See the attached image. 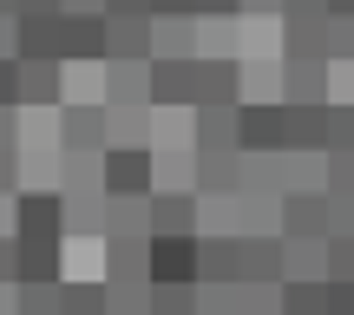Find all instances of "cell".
<instances>
[{"mask_svg": "<svg viewBox=\"0 0 354 315\" xmlns=\"http://www.w3.org/2000/svg\"><path fill=\"white\" fill-rule=\"evenodd\" d=\"M59 315H105V282H59Z\"/></svg>", "mask_w": 354, "mask_h": 315, "instance_id": "obj_20", "label": "cell"}, {"mask_svg": "<svg viewBox=\"0 0 354 315\" xmlns=\"http://www.w3.org/2000/svg\"><path fill=\"white\" fill-rule=\"evenodd\" d=\"M236 282H256V289H282V237H276V230H263V237H243Z\"/></svg>", "mask_w": 354, "mask_h": 315, "instance_id": "obj_12", "label": "cell"}, {"mask_svg": "<svg viewBox=\"0 0 354 315\" xmlns=\"http://www.w3.org/2000/svg\"><path fill=\"white\" fill-rule=\"evenodd\" d=\"M145 282H197V237H145Z\"/></svg>", "mask_w": 354, "mask_h": 315, "instance_id": "obj_4", "label": "cell"}, {"mask_svg": "<svg viewBox=\"0 0 354 315\" xmlns=\"http://www.w3.org/2000/svg\"><path fill=\"white\" fill-rule=\"evenodd\" d=\"M13 243H20V282H66L59 276L66 237H13Z\"/></svg>", "mask_w": 354, "mask_h": 315, "instance_id": "obj_16", "label": "cell"}, {"mask_svg": "<svg viewBox=\"0 0 354 315\" xmlns=\"http://www.w3.org/2000/svg\"><path fill=\"white\" fill-rule=\"evenodd\" d=\"M59 60H105V13L59 7Z\"/></svg>", "mask_w": 354, "mask_h": 315, "instance_id": "obj_10", "label": "cell"}, {"mask_svg": "<svg viewBox=\"0 0 354 315\" xmlns=\"http://www.w3.org/2000/svg\"><path fill=\"white\" fill-rule=\"evenodd\" d=\"M145 224H151V237H197L203 230V197L197 190H151L145 197Z\"/></svg>", "mask_w": 354, "mask_h": 315, "instance_id": "obj_3", "label": "cell"}, {"mask_svg": "<svg viewBox=\"0 0 354 315\" xmlns=\"http://www.w3.org/2000/svg\"><path fill=\"white\" fill-rule=\"evenodd\" d=\"M13 171H20V152H0V190H13Z\"/></svg>", "mask_w": 354, "mask_h": 315, "instance_id": "obj_28", "label": "cell"}, {"mask_svg": "<svg viewBox=\"0 0 354 315\" xmlns=\"http://www.w3.org/2000/svg\"><path fill=\"white\" fill-rule=\"evenodd\" d=\"M13 237H66V197L59 190H20L13 197Z\"/></svg>", "mask_w": 354, "mask_h": 315, "instance_id": "obj_7", "label": "cell"}, {"mask_svg": "<svg viewBox=\"0 0 354 315\" xmlns=\"http://www.w3.org/2000/svg\"><path fill=\"white\" fill-rule=\"evenodd\" d=\"M276 303L282 315H328V282H282Z\"/></svg>", "mask_w": 354, "mask_h": 315, "instance_id": "obj_18", "label": "cell"}, {"mask_svg": "<svg viewBox=\"0 0 354 315\" xmlns=\"http://www.w3.org/2000/svg\"><path fill=\"white\" fill-rule=\"evenodd\" d=\"M151 60H197V20L190 13H151Z\"/></svg>", "mask_w": 354, "mask_h": 315, "instance_id": "obj_15", "label": "cell"}, {"mask_svg": "<svg viewBox=\"0 0 354 315\" xmlns=\"http://www.w3.org/2000/svg\"><path fill=\"white\" fill-rule=\"evenodd\" d=\"M328 152H354V99H328Z\"/></svg>", "mask_w": 354, "mask_h": 315, "instance_id": "obj_21", "label": "cell"}, {"mask_svg": "<svg viewBox=\"0 0 354 315\" xmlns=\"http://www.w3.org/2000/svg\"><path fill=\"white\" fill-rule=\"evenodd\" d=\"M276 230L282 237H328V190H282L276 204Z\"/></svg>", "mask_w": 354, "mask_h": 315, "instance_id": "obj_6", "label": "cell"}, {"mask_svg": "<svg viewBox=\"0 0 354 315\" xmlns=\"http://www.w3.org/2000/svg\"><path fill=\"white\" fill-rule=\"evenodd\" d=\"M322 7H328V13H354V0H322Z\"/></svg>", "mask_w": 354, "mask_h": 315, "instance_id": "obj_30", "label": "cell"}, {"mask_svg": "<svg viewBox=\"0 0 354 315\" xmlns=\"http://www.w3.org/2000/svg\"><path fill=\"white\" fill-rule=\"evenodd\" d=\"M145 92H151V105L190 112V99H197V60H145Z\"/></svg>", "mask_w": 354, "mask_h": 315, "instance_id": "obj_5", "label": "cell"}, {"mask_svg": "<svg viewBox=\"0 0 354 315\" xmlns=\"http://www.w3.org/2000/svg\"><path fill=\"white\" fill-rule=\"evenodd\" d=\"M20 282V243H13V230H0V289H13Z\"/></svg>", "mask_w": 354, "mask_h": 315, "instance_id": "obj_24", "label": "cell"}, {"mask_svg": "<svg viewBox=\"0 0 354 315\" xmlns=\"http://www.w3.org/2000/svg\"><path fill=\"white\" fill-rule=\"evenodd\" d=\"M105 13H151V0H105Z\"/></svg>", "mask_w": 354, "mask_h": 315, "instance_id": "obj_29", "label": "cell"}, {"mask_svg": "<svg viewBox=\"0 0 354 315\" xmlns=\"http://www.w3.org/2000/svg\"><path fill=\"white\" fill-rule=\"evenodd\" d=\"M105 60H151V13H105Z\"/></svg>", "mask_w": 354, "mask_h": 315, "instance_id": "obj_13", "label": "cell"}, {"mask_svg": "<svg viewBox=\"0 0 354 315\" xmlns=\"http://www.w3.org/2000/svg\"><path fill=\"white\" fill-rule=\"evenodd\" d=\"M328 282H354V237H328Z\"/></svg>", "mask_w": 354, "mask_h": 315, "instance_id": "obj_22", "label": "cell"}, {"mask_svg": "<svg viewBox=\"0 0 354 315\" xmlns=\"http://www.w3.org/2000/svg\"><path fill=\"white\" fill-rule=\"evenodd\" d=\"M99 177H105V197H151L158 190V152H145V145H105Z\"/></svg>", "mask_w": 354, "mask_h": 315, "instance_id": "obj_1", "label": "cell"}, {"mask_svg": "<svg viewBox=\"0 0 354 315\" xmlns=\"http://www.w3.org/2000/svg\"><path fill=\"white\" fill-rule=\"evenodd\" d=\"M66 86V60H20V105H59Z\"/></svg>", "mask_w": 354, "mask_h": 315, "instance_id": "obj_17", "label": "cell"}, {"mask_svg": "<svg viewBox=\"0 0 354 315\" xmlns=\"http://www.w3.org/2000/svg\"><path fill=\"white\" fill-rule=\"evenodd\" d=\"M0 105H20V60L0 53Z\"/></svg>", "mask_w": 354, "mask_h": 315, "instance_id": "obj_25", "label": "cell"}, {"mask_svg": "<svg viewBox=\"0 0 354 315\" xmlns=\"http://www.w3.org/2000/svg\"><path fill=\"white\" fill-rule=\"evenodd\" d=\"M328 60H354V13H328Z\"/></svg>", "mask_w": 354, "mask_h": 315, "instance_id": "obj_23", "label": "cell"}, {"mask_svg": "<svg viewBox=\"0 0 354 315\" xmlns=\"http://www.w3.org/2000/svg\"><path fill=\"white\" fill-rule=\"evenodd\" d=\"M282 105H328V60H282Z\"/></svg>", "mask_w": 354, "mask_h": 315, "instance_id": "obj_11", "label": "cell"}, {"mask_svg": "<svg viewBox=\"0 0 354 315\" xmlns=\"http://www.w3.org/2000/svg\"><path fill=\"white\" fill-rule=\"evenodd\" d=\"M190 190L197 197H236L243 190V152H190Z\"/></svg>", "mask_w": 354, "mask_h": 315, "instance_id": "obj_8", "label": "cell"}, {"mask_svg": "<svg viewBox=\"0 0 354 315\" xmlns=\"http://www.w3.org/2000/svg\"><path fill=\"white\" fill-rule=\"evenodd\" d=\"M243 13H263V20H282V0H243Z\"/></svg>", "mask_w": 354, "mask_h": 315, "instance_id": "obj_27", "label": "cell"}, {"mask_svg": "<svg viewBox=\"0 0 354 315\" xmlns=\"http://www.w3.org/2000/svg\"><path fill=\"white\" fill-rule=\"evenodd\" d=\"M328 315H354V282H328Z\"/></svg>", "mask_w": 354, "mask_h": 315, "instance_id": "obj_26", "label": "cell"}, {"mask_svg": "<svg viewBox=\"0 0 354 315\" xmlns=\"http://www.w3.org/2000/svg\"><path fill=\"white\" fill-rule=\"evenodd\" d=\"M236 152L243 158L282 152V99H236Z\"/></svg>", "mask_w": 354, "mask_h": 315, "instance_id": "obj_2", "label": "cell"}, {"mask_svg": "<svg viewBox=\"0 0 354 315\" xmlns=\"http://www.w3.org/2000/svg\"><path fill=\"white\" fill-rule=\"evenodd\" d=\"M59 125H66V152H73V158H99L105 152V132H112V105H66V118H59Z\"/></svg>", "mask_w": 354, "mask_h": 315, "instance_id": "obj_9", "label": "cell"}, {"mask_svg": "<svg viewBox=\"0 0 354 315\" xmlns=\"http://www.w3.org/2000/svg\"><path fill=\"white\" fill-rule=\"evenodd\" d=\"M145 315H197V282H151Z\"/></svg>", "mask_w": 354, "mask_h": 315, "instance_id": "obj_19", "label": "cell"}, {"mask_svg": "<svg viewBox=\"0 0 354 315\" xmlns=\"http://www.w3.org/2000/svg\"><path fill=\"white\" fill-rule=\"evenodd\" d=\"M282 152H328V105H282Z\"/></svg>", "mask_w": 354, "mask_h": 315, "instance_id": "obj_14", "label": "cell"}]
</instances>
